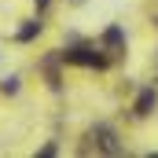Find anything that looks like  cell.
I'll return each instance as SVG.
<instances>
[{
	"label": "cell",
	"instance_id": "1",
	"mask_svg": "<svg viewBox=\"0 0 158 158\" xmlns=\"http://www.w3.org/2000/svg\"><path fill=\"white\" fill-rule=\"evenodd\" d=\"M59 59L70 63V66H88V70H107L110 66V59L103 55V48L99 52L96 48H66V52H59Z\"/></svg>",
	"mask_w": 158,
	"mask_h": 158
},
{
	"label": "cell",
	"instance_id": "2",
	"mask_svg": "<svg viewBox=\"0 0 158 158\" xmlns=\"http://www.w3.org/2000/svg\"><path fill=\"white\" fill-rule=\"evenodd\" d=\"M92 136H96V147H99V151H107V155H121V151H125V143L118 140V132H114L110 125H96V129H92Z\"/></svg>",
	"mask_w": 158,
	"mask_h": 158
},
{
	"label": "cell",
	"instance_id": "3",
	"mask_svg": "<svg viewBox=\"0 0 158 158\" xmlns=\"http://www.w3.org/2000/svg\"><path fill=\"white\" fill-rule=\"evenodd\" d=\"M155 107H158V88L155 85L140 88V96H136V103H132V114H136V118H151Z\"/></svg>",
	"mask_w": 158,
	"mask_h": 158
},
{
	"label": "cell",
	"instance_id": "4",
	"mask_svg": "<svg viewBox=\"0 0 158 158\" xmlns=\"http://www.w3.org/2000/svg\"><path fill=\"white\" fill-rule=\"evenodd\" d=\"M99 48H103V52H114V55L125 52V30H121L118 22H110V26L99 33Z\"/></svg>",
	"mask_w": 158,
	"mask_h": 158
},
{
	"label": "cell",
	"instance_id": "5",
	"mask_svg": "<svg viewBox=\"0 0 158 158\" xmlns=\"http://www.w3.org/2000/svg\"><path fill=\"white\" fill-rule=\"evenodd\" d=\"M40 30H44V22H40V19H26V22L15 30V40H19V44H30V40L40 37Z\"/></svg>",
	"mask_w": 158,
	"mask_h": 158
},
{
	"label": "cell",
	"instance_id": "6",
	"mask_svg": "<svg viewBox=\"0 0 158 158\" xmlns=\"http://www.w3.org/2000/svg\"><path fill=\"white\" fill-rule=\"evenodd\" d=\"M0 92H4V96H15V92H19V77L11 74L7 81H0Z\"/></svg>",
	"mask_w": 158,
	"mask_h": 158
},
{
	"label": "cell",
	"instance_id": "7",
	"mask_svg": "<svg viewBox=\"0 0 158 158\" xmlns=\"http://www.w3.org/2000/svg\"><path fill=\"white\" fill-rule=\"evenodd\" d=\"M37 155H44V158H48V155H59V143H44Z\"/></svg>",
	"mask_w": 158,
	"mask_h": 158
},
{
	"label": "cell",
	"instance_id": "8",
	"mask_svg": "<svg viewBox=\"0 0 158 158\" xmlns=\"http://www.w3.org/2000/svg\"><path fill=\"white\" fill-rule=\"evenodd\" d=\"M48 4H52V0H33V7H37V15H44V11H48Z\"/></svg>",
	"mask_w": 158,
	"mask_h": 158
},
{
	"label": "cell",
	"instance_id": "9",
	"mask_svg": "<svg viewBox=\"0 0 158 158\" xmlns=\"http://www.w3.org/2000/svg\"><path fill=\"white\" fill-rule=\"evenodd\" d=\"M74 4H77V7H81V4H85V0H74Z\"/></svg>",
	"mask_w": 158,
	"mask_h": 158
}]
</instances>
